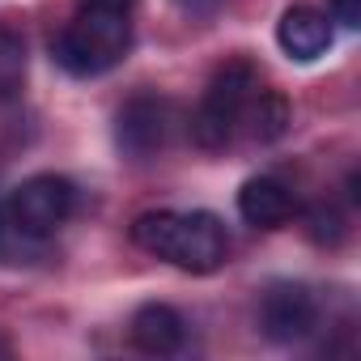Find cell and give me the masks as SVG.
Returning <instances> with one entry per match:
<instances>
[{"label":"cell","mask_w":361,"mask_h":361,"mask_svg":"<svg viewBox=\"0 0 361 361\" xmlns=\"http://www.w3.org/2000/svg\"><path fill=\"white\" fill-rule=\"evenodd\" d=\"M73 204H77V188L64 174H35V178H26V183H18L9 192L5 217L18 234L47 238L73 217Z\"/></svg>","instance_id":"4"},{"label":"cell","mask_w":361,"mask_h":361,"mask_svg":"<svg viewBox=\"0 0 361 361\" xmlns=\"http://www.w3.org/2000/svg\"><path fill=\"white\" fill-rule=\"evenodd\" d=\"M255 90H259V77H255V68L247 60L221 64L213 73V81H209L196 115H192V140L200 149H221L234 136V128L243 123V111H247V102H251Z\"/></svg>","instance_id":"3"},{"label":"cell","mask_w":361,"mask_h":361,"mask_svg":"<svg viewBox=\"0 0 361 361\" xmlns=\"http://www.w3.org/2000/svg\"><path fill=\"white\" fill-rule=\"evenodd\" d=\"M306 226H310V238H314L319 247H336V243L344 238V221H340V213L327 209V204H319V209L306 217Z\"/></svg>","instance_id":"12"},{"label":"cell","mask_w":361,"mask_h":361,"mask_svg":"<svg viewBox=\"0 0 361 361\" xmlns=\"http://www.w3.org/2000/svg\"><path fill=\"white\" fill-rule=\"evenodd\" d=\"M243 119H251V136H255V140H276V136H285V128H289V102H285L281 94L255 90L251 102H247V111H243Z\"/></svg>","instance_id":"10"},{"label":"cell","mask_w":361,"mask_h":361,"mask_svg":"<svg viewBox=\"0 0 361 361\" xmlns=\"http://www.w3.org/2000/svg\"><path fill=\"white\" fill-rule=\"evenodd\" d=\"M128 43H132V18L77 9V18L56 35L51 56L73 77H102L106 68H115L123 60Z\"/></svg>","instance_id":"2"},{"label":"cell","mask_w":361,"mask_h":361,"mask_svg":"<svg viewBox=\"0 0 361 361\" xmlns=\"http://www.w3.org/2000/svg\"><path fill=\"white\" fill-rule=\"evenodd\" d=\"M128 336H132V344H136L140 353H149V357H170V353L183 348L188 323H183V314H178L174 306L149 302V306H140V310L132 314Z\"/></svg>","instance_id":"8"},{"label":"cell","mask_w":361,"mask_h":361,"mask_svg":"<svg viewBox=\"0 0 361 361\" xmlns=\"http://www.w3.org/2000/svg\"><path fill=\"white\" fill-rule=\"evenodd\" d=\"M174 106L157 94H140L132 98L119 119H115V140L128 157H153L170 145V132H174Z\"/></svg>","instance_id":"5"},{"label":"cell","mask_w":361,"mask_h":361,"mask_svg":"<svg viewBox=\"0 0 361 361\" xmlns=\"http://www.w3.org/2000/svg\"><path fill=\"white\" fill-rule=\"evenodd\" d=\"M276 43L289 60L310 64L331 47V22L327 13H319L314 5H289L276 22Z\"/></svg>","instance_id":"7"},{"label":"cell","mask_w":361,"mask_h":361,"mask_svg":"<svg viewBox=\"0 0 361 361\" xmlns=\"http://www.w3.org/2000/svg\"><path fill=\"white\" fill-rule=\"evenodd\" d=\"M183 5H213V0H183Z\"/></svg>","instance_id":"16"},{"label":"cell","mask_w":361,"mask_h":361,"mask_svg":"<svg viewBox=\"0 0 361 361\" xmlns=\"http://www.w3.org/2000/svg\"><path fill=\"white\" fill-rule=\"evenodd\" d=\"M26 234H18L13 226H9V217H5V209H0V259H9L13 255V243H22Z\"/></svg>","instance_id":"15"},{"label":"cell","mask_w":361,"mask_h":361,"mask_svg":"<svg viewBox=\"0 0 361 361\" xmlns=\"http://www.w3.org/2000/svg\"><path fill=\"white\" fill-rule=\"evenodd\" d=\"M238 213L255 230H276V226H285L293 217V192L281 183V178H268V174L247 178L243 192H238Z\"/></svg>","instance_id":"9"},{"label":"cell","mask_w":361,"mask_h":361,"mask_svg":"<svg viewBox=\"0 0 361 361\" xmlns=\"http://www.w3.org/2000/svg\"><path fill=\"white\" fill-rule=\"evenodd\" d=\"M319 323V306L310 298L306 285H272L264 293V306H259V327L268 340L276 344H293V340H306Z\"/></svg>","instance_id":"6"},{"label":"cell","mask_w":361,"mask_h":361,"mask_svg":"<svg viewBox=\"0 0 361 361\" xmlns=\"http://www.w3.org/2000/svg\"><path fill=\"white\" fill-rule=\"evenodd\" d=\"M77 9H98V13H123V18H132L136 0H77Z\"/></svg>","instance_id":"13"},{"label":"cell","mask_w":361,"mask_h":361,"mask_svg":"<svg viewBox=\"0 0 361 361\" xmlns=\"http://www.w3.org/2000/svg\"><path fill=\"white\" fill-rule=\"evenodd\" d=\"M132 243L196 276L217 272L230 255L226 226L213 213H140L132 221Z\"/></svg>","instance_id":"1"},{"label":"cell","mask_w":361,"mask_h":361,"mask_svg":"<svg viewBox=\"0 0 361 361\" xmlns=\"http://www.w3.org/2000/svg\"><path fill=\"white\" fill-rule=\"evenodd\" d=\"M26 81V43L18 30L0 26V98H13Z\"/></svg>","instance_id":"11"},{"label":"cell","mask_w":361,"mask_h":361,"mask_svg":"<svg viewBox=\"0 0 361 361\" xmlns=\"http://www.w3.org/2000/svg\"><path fill=\"white\" fill-rule=\"evenodd\" d=\"M331 9H336V18H340L348 30L361 26V0H331Z\"/></svg>","instance_id":"14"}]
</instances>
